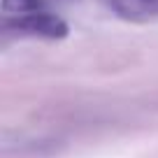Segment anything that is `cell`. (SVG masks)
I'll return each mask as SVG.
<instances>
[{
  "mask_svg": "<svg viewBox=\"0 0 158 158\" xmlns=\"http://www.w3.org/2000/svg\"><path fill=\"white\" fill-rule=\"evenodd\" d=\"M7 28L28 33V35H37V37H49V40H60L68 35V23L60 16L51 14L49 10L35 12V14H28V16H19V19H7Z\"/></svg>",
  "mask_w": 158,
  "mask_h": 158,
  "instance_id": "obj_1",
  "label": "cell"
},
{
  "mask_svg": "<svg viewBox=\"0 0 158 158\" xmlns=\"http://www.w3.org/2000/svg\"><path fill=\"white\" fill-rule=\"evenodd\" d=\"M42 10H47L44 0H2V12L7 19H19Z\"/></svg>",
  "mask_w": 158,
  "mask_h": 158,
  "instance_id": "obj_2",
  "label": "cell"
},
{
  "mask_svg": "<svg viewBox=\"0 0 158 158\" xmlns=\"http://www.w3.org/2000/svg\"><path fill=\"white\" fill-rule=\"evenodd\" d=\"M107 5L123 16H139L151 12L158 5V0H107Z\"/></svg>",
  "mask_w": 158,
  "mask_h": 158,
  "instance_id": "obj_3",
  "label": "cell"
}]
</instances>
